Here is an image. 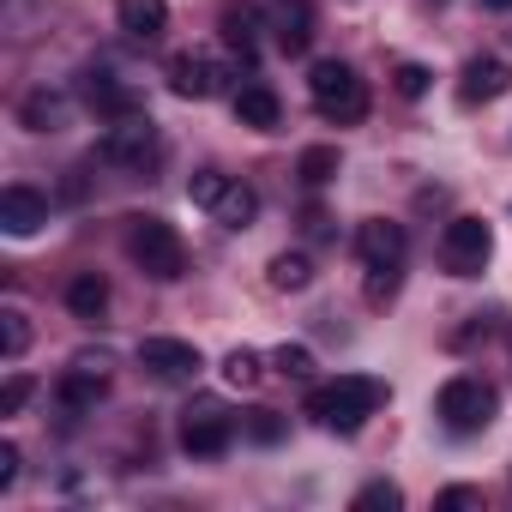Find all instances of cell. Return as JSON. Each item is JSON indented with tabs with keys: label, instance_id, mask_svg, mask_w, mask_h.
<instances>
[{
	"label": "cell",
	"instance_id": "cell-33",
	"mask_svg": "<svg viewBox=\"0 0 512 512\" xmlns=\"http://www.w3.org/2000/svg\"><path fill=\"white\" fill-rule=\"evenodd\" d=\"M19 482V446L13 440H0V494H7Z\"/></svg>",
	"mask_w": 512,
	"mask_h": 512
},
{
	"label": "cell",
	"instance_id": "cell-12",
	"mask_svg": "<svg viewBox=\"0 0 512 512\" xmlns=\"http://www.w3.org/2000/svg\"><path fill=\"white\" fill-rule=\"evenodd\" d=\"M79 91H85V103H91L97 115H109V121H121V115H139V109H145V97H139L121 73H109V67H85Z\"/></svg>",
	"mask_w": 512,
	"mask_h": 512
},
{
	"label": "cell",
	"instance_id": "cell-8",
	"mask_svg": "<svg viewBox=\"0 0 512 512\" xmlns=\"http://www.w3.org/2000/svg\"><path fill=\"white\" fill-rule=\"evenodd\" d=\"M139 368L157 374V380H169V386H187V380H199L205 356L187 338H139Z\"/></svg>",
	"mask_w": 512,
	"mask_h": 512
},
{
	"label": "cell",
	"instance_id": "cell-29",
	"mask_svg": "<svg viewBox=\"0 0 512 512\" xmlns=\"http://www.w3.org/2000/svg\"><path fill=\"white\" fill-rule=\"evenodd\" d=\"M31 398H37V380H31V374H13L7 386H0V416H19Z\"/></svg>",
	"mask_w": 512,
	"mask_h": 512
},
{
	"label": "cell",
	"instance_id": "cell-34",
	"mask_svg": "<svg viewBox=\"0 0 512 512\" xmlns=\"http://www.w3.org/2000/svg\"><path fill=\"white\" fill-rule=\"evenodd\" d=\"M392 296H398V272H374V278H368V302L380 308V302H392Z\"/></svg>",
	"mask_w": 512,
	"mask_h": 512
},
{
	"label": "cell",
	"instance_id": "cell-14",
	"mask_svg": "<svg viewBox=\"0 0 512 512\" xmlns=\"http://www.w3.org/2000/svg\"><path fill=\"white\" fill-rule=\"evenodd\" d=\"M0 223H7V235H37L43 223H49V199L37 193V187H7L0 193Z\"/></svg>",
	"mask_w": 512,
	"mask_h": 512
},
{
	"label": "cell",
	"instance_id": "cell-27",
	"mask_svg": "<svg viewBox=\"0 0 512 512\" xmlns=\"http://www.w3.org/2000/svg\"><path fill=\"white\" fill-rule=\"evenodd\" d=\"M223 187H229V175H223V169H193V181H187V199H193L199 211H211Z\"/></svg>",
	"mask_w": 512,
	"mask_h": 512
},
{
	"label": "cell",
	"instance_id": "cell-3",
	"mask_svg": "<svg viewBox=\"0 0 512 512\" xmlns=\"http://www.w3.org/2000/svg\"><path fill=\"white\" fill-rule=\"evenodd\" d=\"M308 97H314L320 121H332V127H356V121H368V85L356 79L350 61H314V73H308Z\"/></svg>",
	"mask_w": 512,
	"mask_h": 512
},
{
	"label": "cell",
	"instance_id": "cell-24",
	"mask_svg": "<svg viewBox=\"0 0 512 512\" xmlns=\"http://www.w3.org/2000/svg\"><path fill=\"white\" fill-rule=\"evenodd\" d=\"M260 374H266V362L253 356V350H229V356H223V386H235V392L260 386Z\"/></svg>",
	"mask_w": 512,
	"mask_h": 512
},
{
	"label": "cell",
	"instance_id": "cell-7",
	"mask_svg": "<svg viewBox=\"0 0 512 512\" xmlns=\"http://www.w3.org/2000/svg\"><path fill=\"white\" fill-rule=\"evenodd\" d=\"M488 260H494V229L482 217H452L440 235V266L452 278H482Z\"/></svg>",
	"mask_w": 512,
	"mask_h": 512
},
{
	"label": "cell",
	"instance_id": "cell-20",
	"mask_svg": "<svg viewBox=\"0 0 512 512\" xmlns=\"http://www.w3.org/2000/svg\"><path fill=\"white\" fill-rule=\"evenodd\" d=\"M19 121H25L31 133H55V127L67 121V103H61L55 91H31V97L19 103Z\"/></svg>",
	"mask_w": 512,
	"mask_h": 512
},
{
	"label": "cell",
	"instance_id": "cell-35",
	"mask_svg": "<svg viewBox=\"0 0 512 512\" xmlns=\"http://www.w3.org/2000/svg\"><path fill=\"white\" fill-rule=\"evenodd\" d=\"M482 7H500V13H512V0H482Z\"/></svg>",
	"mask_w": 512,
	"mask_h": 512
},
{
	"label": "cell",
	"instance_id": "cell-18",
	"mask_svg": "<svg viewBox=\"0 0 512 512\" xmlns=\"http://www.w3.org/2000/svg\"><path fill=\"white\" fill-rule=\"evenodd\" d=\"M211 217H217L223 229H247L253 217H260V193H253L247 181H235V175H229V187L217 193V205H211Z\"/></svg>",
	"mask_w": 512,
	"mask_h": 512
},
{
	"label": "cell",
	"instance_id": "cell-19",
	"mask_svg": "<svg viewBox=\"0 0 512 512\" xmlns=\"http://www.w3.org/2000/svg\"><path fill=\"white\" fill-rule=\"evenodd\" d=\"M67 308H73V320H103V308H109V278H103V272H79V278L67 284Z\"/></svg>",
	"mask_w": 512,
	"mask_h": 512
},
{
	"label": "cell",
	"instance_id": "cell-26",
	"mask_svg": "<svg viewBox=\"0 0 512 512\" xmlns=\"http://www.w3.org/2000/svg\"><path fill=\"white\" fill-rule=\"evenodd\" d=\"M272 368H278L284 380H314V350H308V344H278V350H272Z\"/></svg>",
	"mask_w": 512,
	"mask_h": 512
},
{
	"label": "cell",
	"instance_id": "cell-23",
	"mask_svg": "<svg viewBox=\"0 0 512 512\" xmlns=\"http://www.w3.org/2000/svg\"><path fill=\"white\" fill-rule=\"evenodd\" d=\"M296 175H302L308 187H326V181L338 175V145H308V151L296 157Z\"/></svg>",
	"mask_w": 512,
	"mask_h": 512
},
{
	"label": "cell",
	"instance_id": "cell-2",
	"mask_svg": "<svg viewBox=\"0 0 512 512\" xmlns=\"http://www.w3.org/2000/svg\"><path fill=\"white\" fill-rule=\"evenodd\" d=\"M127 253H133V266H139L145 278H157V284L187 278V247H181L175 223H163V217H151V211L127 217Z\"/></svg>",
	"mask_w": 512,
	"mask_h": 512
},
{
	"label": "cell",
	"instance_id": "cell-21",
	"mask_svg": "<svg viewBox=\"0 0 512 512\" xmlns=\"http://www.w3.org/2000/svg\"><path fill=\"white\" fill-rule=\"evenodd\" d=\"M308 37H314L308 7H302V0H284V13H278V49H284V55H302Z\"/></svg>",
	"mask_w": 512,
	"mask_h": 512
},
{
	"label": "cell",
	"instance_id": "cell-9",
	"mask_svg": "<svg viewBox=\"0 0 512 512\" xmlns=\"http://www.w3.org/2000/svg\"><path fill=\"white\" fill-rule=\"evenodd\" d=\"M103 392H109V356H79L61 374V386H55V398H61L67 416H91L103 404Z\"/></svg>",
	"mask_w": 512,
	"mask_h": 512
},
{
	"label": "cell",
	"instance_id": "cell-13",
	"mask_svg": "<svg viewBox=\"0 0 512 512\" xmlns=\"http://www.w3.org/2000/svg\"><path fill=\"white\" fill-rule=\"evenodd\" d=\"M506 91H512V67H506L500 55H470V61H464V73H458V103H464V109L494 103V97H506Z\"/></svg>",
	"mask_w": 512,
	"mask_h": 512
},
{
	"label": "cell",
	"instance_id": "cell-6",
	"mask_svg": "<svg viewBox=\"0 0 512 512\" xmlns=\"http://www.w3.org/2000/svg\"><path fill=\"white\" fill-rule=\"evenodd\" d=\"M235 446V416L217 398H193L181 410V452L187 458H223Z\"/></svg>",
	"mask_w": 512,
	"mask_h": 512
},
{
	"label": "cell",
	"instance_id": "cell-32",
	"mask_svg": "<svg viewBox=\"0 0 512 512\" xmlns=\"http://www.w3.org/2000/svg\"><path fill=\"white\" fill-rule=\"evenodd\" d=\"M434 506L440 512H470V506H482V488H440Z\"/></svg>",
	"mask_w": 512,
	"mask_h": 512
},
{
	"label": "cell",
	"instance_id": "cell-22",
	"mask_svg": "<svg viewBox=\"0 0 512 512\" xmlns=\"http://www.w3.org/2000/svg\"><path fill=\"white\" fill-rule=\"evenodd\" d=\"M272 290H308L314 284V266H308V253H278V260L266 266Z\"/></svg>",
	"mask_w": 512,
	"mask_h": 512
},
{
	"label": "cell",
	"instance_id": "cell-25",
	"mask_svg": "<svg viewBox=\"0 0 512 512\" xmlns=\"http://www.w3.org/2000/svg\"><path fill=\"white\" fill-rule=\"evenodd\" d=\"M25 350H31V320H25L19 308H7V314H0V356L19 362Z\"/></svg>",
	"mask_w": 512,
	"mask_h": 512
},
{
	"label": "cell",
	"instance_id": "cell-1",
	"mask_svg": "<svg viewBox=\"0 0 512 512\" xmlns=\"http://www.w3.org/2000/svg\"><path fill=\"white\" fill-rule=\"evenodd\" d=\"M380 404H386V380H374V374H338L308 392V416L326 434H356Z\"/></svg>",
	"mask_w": 512,
	"mask_h": 512
},
{
	"label": "cell",
	"instance_id": "cell-28",
	"mask_svg": "<svg viewBox=\"0 0 512 512\" xmlns=\"http://www.w3.org/2000/svg\"><path fill=\"white\" fill-rule=\"evenodd\" d=\"M374 506L398 512V506H404V488H398V482H368V488H356V512H374Z\"/></svg>",
	"mask_w": 512,
	"mask_h": 512
},
{
	"label": "cell",
	"instance_id": "cell-5",
	"mask_svg": "<svg viewBox=\"0 0 512 512\" xmlns=\"http://www.w3.org/2000/svg\"><path fill=\"white\" fill-rule=\"evenodd\" d=\"M494 386L488 380H476V374H452L446 386H440V398H434V416H440V428L446 434H458V440H470V434H482L488 422H494Z\"/></svg>",
	"mask_w": 512,
	"mask_h": 512
},
{
	"label": "cell",
	"instance_id": "cell-10",
	"mask_svg": "<svg viewBox=\"0 0 512 512\" xmlns=\"http://www.w3.org/2000/svg\"><path fill=\"white\" fill-rule=\"evenodd\" d=\"M356 253H362L368 272H404L410 235H404V223H392V217H368V223L356 229Z\"/></svg>",
	"mask_w": 512,
	"mask_h": 512
},
{
	"label": "cell",
	"instance_id": "cell-4",
	"mask_svg": "<svg viewBox=\"0 0 512 512\" xmlns=\"http://www.w3.org/2000/svg\"><path fill=\"white\" fill-rule=\"evenodd\" d=\"M97 157H103L109 169L151 175V169L163 163V133H157V121H151L145 109H139V115H121V121H109V133H103Z\"/></svg>",
	"mask_w": 512,
	"mask_h": 512
},
{
	"label": "cell",
	"instance_id": "cell-15",
	"mask_svg": "<svg viewBox=\"0 0 512 512\" xmlns=\"http://www.w3.org/2000/svg\"><path fill=\"white\" fill-rule=\"evenodd\" d=\"M115 19L133 43H157L169 31V0H115Z\"/></svg>",
	"mask_w": 512,
	"mask_h": 512
},
{
	"label": "cell",
	"instance_id": "cell-31",
	"mask_svg": "<svg viewBox=\"0 0 512 512\" xmlns=\"http://www.w3.org/2000/svg\"><path fill=\"white\" fill-rule=\"evenodd\" d=\"M247 434L260 440V446H278L284 440V416L278 410H253V422H247Z\"/></svg>",
	"mask_w": 512,
	"mask_h": 512
},
{
	"label": "cell",
	"instance_id": "cell-30",
	"mask_svg": "<svg viewBox=\"0 0 512 512\" xmlns=\"http://www.w3.org/2000/svg\"><path fill=\"white\" fill-rule=\"evenodd\" d=\"M392 85H398V97H410V103H416V97H428L434 73H428V67H416V61H404V67L392 73Z\"/></svg>",
	"mask_w": 512,
	"mask_h": 512
},
{
	"label": "cell",
	"instance_id": "cell-16",
	"mask_svg": "<svg viewBox=\"0 0 512 512\" xmlns=\"http://www.w3.org/2000/svg\"><path fill=\"white\" fill-rule=\"evenodd\" d=\"M223 43L241 55V61H253V49H260V31H266V19H260V7H247V0H229L223 7Z\"/></svg>",
	"mask_w": 512,
	"mask_h": 512
},
{
	"label": "cell",
	"instance_id": "cell-11",
	"mask_svg": "<svg viewBox=\"0 0 512 512\" xmlns=\"http://www.w3.org/2000/svg\"><path fill=\"white\" fill-rule=\"evenodd\" d=\"M223 79H229V73H223L211 55H193V49L169 55V91H175V97H187V103L217 97V91H223Z\"/></svg>",
	"mask_w": 512,
	"mask_h": 512
},
{
	"label": "cell",
	"instance_id": "cell-17",
	"mask_svg": "<svg viewBox=\"0 0 512 512\" xmlns=\"http://www.w3.org/2000/svg\"><path fill=\"white\" fill-rule=\"evenodd\" d=\"M235 121L253 127V133H272V127L284 121L278 91H272V85H241V91H235Z\"/></svg>",
	"mask_w": 512,
	"mask_h": 512
}]
</instances>
